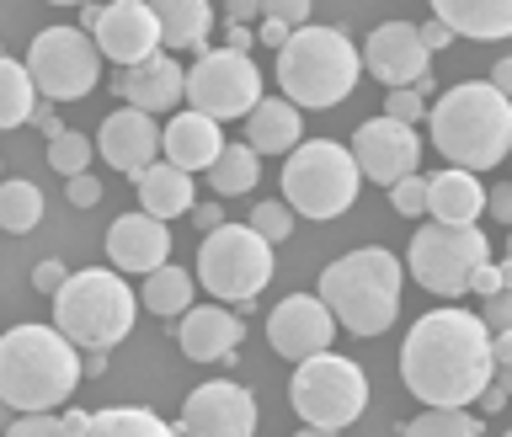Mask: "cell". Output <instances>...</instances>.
Wrapping results in <instances>:
<instances>
[{
    "instance_id": "obj_1",
    "label": "cell",
    "mask_w": 512,
    "mask_h": 437,
    "mask_svg": "<svg viewBox=\"0 0 512 437\" xmlns=\"http://www.w3.org/2000/svg\"><path fill=\"white\" fill-rule=\"evenodd\" d=\"M400 379L422 406H475L491 384V331L470 310H432L400 347Z\"/></svg>"
},
{
    "instance_id": "obj_2",
    "label": "cell",
    "mask_w": 512,
    "mask_h": 437,
    "mask_svg": "<svg viewBox=\"0 0 512 437\" xmlns=\"http://www.w3.org/2000/svg\"><path fill=\"white\" fill-rule=\"evenodd\" d=\"M432 150L464 171L502 166L512 150V96H502L491 80L448 86L432 102Z\"/></svg>"
},
{
    "instance_id": "obj_3",
    "label": "cell",
    "mask_w": 512,
    "mask_h": 437,
    "mask_svg": "<svg viewBox=\"0 0 512 437\" xmlns=\"http://www.w3.org/2000/svg\"><path fill=\"white\" fill-rule=\"evenodd\" d=\"M80 384V347L59 326H16L0 336V400L11 411H54Z\"/></svg>"
},
{
    "instance_id": "obj_4",
    "label": "cell",
    "mask_w": 512,
    "mask_h": 437,
    "mask_svg": "<svg viewBox=\"0 0 512 437\" xmlns=\"http://www.w3.org/2000/svg\"><path fill=\"white\" fill-rule=\"evenodd\" d=\"M400 262L384 246L347 251L342 262H331L320 272L315 294L326 299V310L336 315V326H347V336H384L400 315Z\"/></svg>"
},
{
    "instance_id": "obj_5",
    "label": "cell",
    "mask_w": 512,
    "mask_h": 437,
    "mask_svg": "<svg viewBox=\"0 0 512 437\" xmlns=\"http://www.w3.org/2000/svg\"><path fill=\"white\" fill-rule=\"evenodd\" d=\"M358 70H363L358 48L336 27L299 22L278 48V86L294 107H310V112L347 102L352 86H358Z\"/></svg>"
},
{
    "instance_id": "obj_6",
    "label": "cell",
    "mask_w": 512,
    "mask_h": 437,
    "mask_svg": "<svg viewBox=\"0 0 512 437\" xmlns=\"http://www.w3.org/2000/svg\"><path fill=\"white\" fill-rule=\"evenodd\" d=\"M139 299L134 288L123 283L118 267H86L70 272L54 288V326L70 336L75 347H118L128 331H134Z\"/></svg>"
},
{
    "instance_id": "obj_7",
    "label": "cell",
    "mask_w": 512,
    "mask_h": 437,
    "mask_svg": "<svg viewBox=\"0 0 512 437\" xmlns=\"http://www.w3.org/2000/svg\"><path fill=\"white\" fill-rule=\"evenodd\" d=\"M358 187H363V171L352 160L347 144L336 139H304L288 150V166H283V203L304 219H336L358 203Z\"/></svg>"
},
{
    "instance_id": "obj_8",
    "label": "cell",
    "mask_w": 512,
    "mask_h": 437,
    "mask_svg": "<svg viewBox=\"0 0 512 437\" xmlns=\"http://www.w3.org/2000/svg\"><path fill=\"white\" fill-rule=\"evenodd\" d=\"M288 400H294L299 422L310 432H342L363 416L368 406V379L358 363L336 358V352H310L299 358L294 379H288Z\"/></svg>"
},
{
    "instance_id": "obj_9",
    "label": "cell",
    "mask_w": 512,
    "mask_h": 437,
    "mask_svg": "<svg viewBox=\"0 0 512 437\" xmlns=\"http://www.w3.org/2000/svg\"><path fill=\"white\" fill-rule=\"evenodd\" d=\"M198 283L230 304H251L272 283V240L256 235L251 224H214V230H203Z\"/></svg>"
},
{
    "instance_id": "obj_10",
    "label": "cell",
    "mask_w": 512,
    "mask_h": 437,
    "mask_svg": "<svg viewBox=\"0 0 512 437\" xmlns=\"http://www.w3.org/2000/svg\"><path fill=\"white\" fill-rule=\"evenodd\" d=\"M491 256L486 235L475 224H448V219H432L411 235V278L427 288V294H443V299H459L470 294V272Z\"/></svg>"
},
{
    "instance_id": "obj_11",
    "label": "cell",
    "mask_w": 512,
    "mask_h": 437,
    "mask_svg": "<svg viewBox=\"0 0 512 437\" xmlns=\"http://www.w3.org/2000/svg\"><path fill=\"white\" fill-rule=\"evenodd\" d=\"M27 75L48 102H80L102 80V48L86 27H43L27 48Z\"/></svg>"
},
{
    "instance_id": "obj_12",
    "label": "cell",
    "mask_w": 512,
    "mask_h": 437,
    "mask_svg": "<svg viewBox=\"0 0 512 437\" xmlns=\"http://www.w3.org/2000/svg\"><path fill=\"white\" fill-rule=\"evenodd\" d=\"M182 96L219 123L246 118L262 102V70L240 48H214V54H198V64L182 75Z\"/></svg>"
},
{
    "instance_id": "obj_13",
    "label": "cell",
    "mask_w": 512,
    "mask_h": 437,
    "mask_svg": "<svg viewBox=\"0 0 512 437\" xmlns=\"http://www.w3.org/2000/svg\"><path fill=\"white\" fill-rule=\"evenodd\" d=\"M352 160H358V171L368 176V182L390 187L406 171H416V160H422V139H416L411 123H395L390 112H379V118L358 123V134H352Z\"/></svg>"
},
{
    "instance_id": "obj_14",
    "label": "cell",
    "mask_w": 512,
    "mask_h": 437,
    "mask_svg": "<svg viewBox=\"0 0 512 437\" xmlns=\"http://www.w3.org/2000/svg\"><path fill=\"white\" fill-rule=\"evenodd\" d=\"M176 427L192 432V437H251L256 432V400H251L246 384L214 379V384H203V390L187 395Z\"/></svg>"
},
{
    "instance_id": "obj_15",
    "label": "cell",
    "mask_w": 512,
    "mask_h": 437,
    "mask_svg": "<svg viewBox=\"0 0 512 437\" xmlns=\"http://www.w3.org/2000/svg\"><path fill=\"white\" fill-rule=\"evenodd\" d=\"M267 342H272L278 358L299 363V358L326 352L336 342V315L326 310L320 294H294V299H283L278 310L267 315Z\"/></svg>"
},
{
    "instance_id": "obj_16",
    "label": "cell",
    "mask_w": 512,
    "mask_h": 437,
    "mask_svg": "<svg viewBox=\"0 0 512 437\" xmlns=\"http://www.w3.org/2000/svg\"><path fill=\"white\" fill-rule=\"evenodd\" d=\"M91 38L102 48V59L134 64V59L160 48V22H155L150 0H112V6H102V16H96Z\"/></svg>"
},
{
    "instance_id": "obj_17",
    "label": "cell",
    "mask_w": 512,
    "mask_h": 437,
    "mask_svg": "<svg viewBox=\"0 0 512 437\" xmlns=\"http://www.w3.org/2000/svg\"><path fill=\"white\" fill-rule=\"evenodd\" d=\"M427 43H422V27L411 22H384L368 32V48H363V64L368 75L384 80V91L390 86H416V80L427 75Z\"/></svg>"
},
{
    "instance_id": "obj_18",
    "label": "cell",
    "mask_w": 512,
    "mask_h": 437,
    "mask_svg": "<svg viewBox=\"0 0 512 437\" xmlns=\"http://www.w3.org/2000/svg\"><path fill=\"white\" fill-rule=\"evenodd\" d=\"M96 150H102V160H107V166H118L123 176H139L160 155V123H155V112L118 107L112 118H102Z\"/></svg>"
},
{
    "instance_id": "obj_19",
    "label": "cell",
    "mask_w": 512,
    "mask_h": 437,
    "mask_svg": "<svg viewBox=\"0 0 512 437\" xmlns=\"http://www.w3.org/2000/svg\"><path fill=\"white\" fill-rule=\"evenodd\" d=\"M107 256H112V267L118 272H155L160 262H171V230H166V219H155V214H123V219H112V230H107Z\"/></svg>"
},
{
    "instance_id": "obj_20",
    "label": "cell",
    "mask_w": 512,
    "mask_h": 437,
    "mask_svg": "<svg viewBox=\"0 0 512 437\" xmlns=\"http://www.w3.org/2000/svg\"><path fill=\"white\" fill-rule=\"evenodd\" d=\"M182 64H176V54H166V48H155V54H144L134 64H123V102L128 107H144V112H171L176 102H182Z\"/></svg>"
},
{
    "instance_id": "obj_21",
    "label": "cell",
    "mask_w": 512,
    "mask_h": 437,
    "mask_svg": "<svg viewBox=\"0 0 512 437\" xmlns=\"http://www.w3.org/2000/svg\"><path fill=\"white\" fill-rule=\"evenodd\" d=\"M240 336H246L240 315L219 310V304H187L176 342H182V352L192 363H219V358H230V352L240 347Z\"/></svg>"
},
{
    "instance_id": "obj_22",
    "label": "cell",
    "mask_w": 512,
    "mask_h": 437,
    "mask_svg": "<svg viewBox=\"0 0 512 437\" xmlns=\"http://www.w3.org/2000/svg\"><path fill=\"white\" fill-rule=\"evenodd\" d=\"M219 118H208V112L198 107H187V112H176V118L160 128V150H166V160H176L182 171H208L214 166V155H219Z\"/></svg>"
},
{
    "instance_id": "obj_23",
    "label": "cell",
    "mask_w": 512,
    "mask_h": 437,
    "mask_svg": "<svg viewBox=\"0 0 512 437\" xmlns=\"http://www.w3.org/2000/svg\"><path fill=\"white\" fill-rule=\"evenodd\" d=\"M427 214L448 219V224H475L486 214V187H480V171L448 166L438 176H427Z\"/></svg>"
},
{
    "instance_id": "obj_24",
    "label": "cell",
    "mask_w": 512,
    "mask_h": 437,
    "mask_svg": "<svg viewBox=\"0 0 512 437\" xmlns=\"http://www.w3.org/2000/svg\"><path fill=\"white\" fill-rule=\"evenodd\" d=\"M304 134V118L288 96H262L251 112H246V144L256 155H288Z\"/></svg>"
},
{
    "instance_id": "obj_25",
    "label": "cell",
    "mask_w": 512,
    "mask_h": 437,
    "mask_svg": "<svg viewBox=\"0 0 512 437\" xmlns=\"http://www.w3.org/2000/svg\"><path fill=\"white\" fill-rule=\"evenodd\" d=\"M134 182H139V208H144V214H155V219H182L187 208L198 203V192H192V171H182L176 160H166V166L150 160Z\"/></svg>"
},
{
    "instance_id": "obj_26",
    "label": "cell",
    "mask_w": 512,
    "mask_h": 437,
    "mask_svg": "<svg viewBox=\"0 0 512 437\" xmlns=\"http://www.w3.org/2000/svg\"><path fill=\"white\" fill-rule=\"evenodd\" d=\"M432 11H438V22L454 27V38H512V0H432Z\"/></svg>"
},
{
    "instance_id": "obj_27",
    "label": "cell",
    "mask_w": 512,
    "mask_h": 437,
    "mask_svg": "<svg viewBox=\"0 0 512 437\" xmlns=\"http://www.w3.org/2000/svg\"><path fill=\"white\" fill-rule=\"evenodd\" d=\"M150 11L160 22V48H166V54L203 48L208 27H214V6H208V0H150Z\"/></svg>"
},
{
    "instance_id": "obj_28",
    "label": "cell",
    "mask_w": 512,
    "mask_h": 437,
    "mask_svg": "<svg viewBox=\"0 0 512 437\" xmlns=\"http://www.w3.org/2000/svg\"><path fill=\"white\" fill-rule=\"evenodd\" d=\"M262 176V155L251 144H219L214 166H208V182H214V198H246Z\"/></svg>"
},
{
    "instance_id": "obj_29",
    "label": "cell",
    "mask_w": 512,
    "mask_h": 437,
    "mask_svg": "<svg viewBox=\"0 0 512 437\" xmlns=\"http://www.w3.org/2000/svg\"><path fill=\"white\" fill-rule=\"evenodd\" d=\"M192 272H182V267H171V262H160L155 272H144V294H139V304L150 315H166V320H176L192 304Z\"/></svg>"
},
{
    "instance_id": "obj_30",
    "label": "cell",
    "mask_w": 512,
    "mask_h": 437,
    "mask_svg": "<svg viewBox=\"0 0 512 437\" xmlns=\"http://www.w3.org/2000/svg\"><path fill=\"white\" fill-rule=\"evenodd\" d=\"M86 437H171V422H160L144 406H107V411H91Z\"/></svg>"
},
{
    "instance_id": "obj_31",
    "label": "cell",
    "mask_w": 512,
    "mask_h": 437,
    "mask_svg": "<svg viewBox=\"0 0 512 437\" xmlns=\"http://www.w3.org/2000/svg\"><path fill=\"white\" fill-rule=\"evenodd\" d=\"M32 102H38V86H32L27 64L0 54V128H22Z\"/></svg>"
},
{
    "instance_id": "obj_32",
    "label": "cell",
    "mask_w": 512,
    "mask_h": 437,
    "mask_svg": "<svg viewBox=\"0 0 512 437\" xmlns=\"http://www.w3.org/2000/svg\"><path fill=\"white\" fill-rule=\"evenodd\" d=\"M43 219V192L32 182H0V230L6 235H27Z\"/></svg>"
},
{
    "instance_id": "obj_33",
    "label": "cell",
    "mask_w": 512,
    "mask_h": 437,
    "mask_svg": "<svg viewBox=\"0 0 512 437\" xmlns=\"http://www.w3.org/2000/svg\"><path fill=\"white\" fill-rule=\"evenodd\" d=\"M400 432L406 437H480L486 422H475L470 406H427L416 422H406Z\"/></svg>"
},
{
    "instance_id": "obj_34",
    "label": "cell",
    "mask_w": 512,
    "mask_h": 437,
    "mask_svg": "<svg viewBox=\"0 0 512 437\" xmlns=\"http://www.w3.org/2000/svg\"><path fill=\"white\" fill-rule=\"evenodd\" d=\"M48 166L59 176H75V171H91V139L75 134V128H59L54 139H48Z\"/></svg>"
},
{
    "instance_id": "obj_35",
    "label": "cell",
    "mask_w": 512,
    "mask_h": 437,
    "mask_svg": "<svg viewBox=\"0 0 512 437\" xmlns=\"http://www.w3.org/2000/svg\"><path fill=\"white\" fill-rule=\"evenodd\" d=\"M246 224H251L256 235H267L272 246H283V240L294 235V208H288V203H256Z\"/></svg>"
},
{
    "instance_id": "obj_36",
    "label": "cell",
    "mask_w": 512,
    "mask_h": 437,
    "mask_svg": "<svg viewBox=\"0 0 512 437\" xmlns=\"http://www.w3.org/2000/svg\"><path fill=\"white\" fill-rule=\"evenodd\" d=\"M390 208H395V214H406V219H422L427 214V176L406 171L400 182H390Z\"/></svg>"
},
{
    "instance_id": "obj_37",
    "label": "cell",
    "mask_w": 512,
    "mask_h": 437,
    "mask_svg": "<svg viewBox=\"0 0 512 437\" xmlns=\"http://www.w3.org/2000/svg\"><path fill=\"white\" fill-rule=\"evenodd\" d=\"M6 437H64V422L54 411H16L6 422Z\"/></svg>"
},
{
    "instance_id": "obj_38",
    "label": "cell",
    "mask_w": 512,
    "mask_h": 437,
    "mask_svg": "<svg viewBox=\"0 0 512 437\" xmlns=\"http://www.w3.org/2000/svg\"><path fill=\"white\" fill-rule=\"evenodd\" d=\"M384 112H390L395 123H422L427 118V96L416 86H390V96H384Z\"/></svg>"
},
{
    "instance_id": "obj_39",
    "label": "cell",
    "mask_w": 512,
    "mask_h": 437,
    "mask_svg": "<svg viewBox=\"0 0 512 437\" xmlns=\"http://www.w3.org/2000/svg\"><path fill=\"white\" fill-rule=\"evenodd\" d=\"M491 379L512 395V331H491Z\"/></svg>"
},
{
    "instance_id": "obj_40",
    "label": "cell",
    "mask_w": 512,
    "mask_h": 437,
    "mask_svg": "<svg viewBox=\"0 0 512 437\" xmlns=\"http://www.w3.org/2000/svg\"><path fill=\"white\" fill-rule=\"evenodd\" d=\"M480 320H486V331H512V288H496V294H486V310H480Z\"/></svg>"
},
{
    "instance_id": "obj_41",
    "label": "cell",
    "mask_w": 512,
    "mask_h": 437,
    "mask_svg": "<svg viewBox=\"0 0 512 437\" xmlns=\"http://www.w3.org/2000/svg\"><path fill=\"white\" fill-rule=\"evenodd\" d=\"M64 182H70V203L75 208H96V203H102V182H96L91 171H75V176H64Z\"/></svg>"
},
{
    "instance_id": "obj_42",
    "label": "cell",
    "mask_w": 512,
    "mask_h": 437,
    "mask_svg": "<svg viewBox=\"0 0 512 437\" xmlns=\"http://www.w3.org/2000/svg\"><path fill=\"white\" fill-rule=\"evenodd\" d=\"M262 16H278V22L299 27V22H310V0H262Z\"/></svg>"
},
{
    "instance_id": "obj_43",
    "label": "cell",
    "mask_w": 512,
    "mask_h": 437,
    "mask_svg": "<svg viewBox=\"0 0 512 437\" xmlns=\"http://www.w3.org/2000/svg\"><path fill=\"white\" fill-rule=\"evenodd\" d=\"M27 123H32V128H43L48 139H54L59 128H64V123H59V112H54V102H48V96H38V102H32V112H27Z\"/></svg>"
},
{
    "instance_id": "obj_44",
    "label": "cell",
    "mask_w": 512,
    "mask_h": 437,
    "mask_svg": "<svg viewBox=\"0 0 512 437\" xmlns=\"http://www.w3.org/2000/svg\"><path fill=\"white\" fill-rule=\"evenodd\" d=\"M64 278H70V272H64V262H54V256H48V262H38V272H32V288H38V294H54Z\"/></svg>"
},
{
    "instance_id": "obj_45",
    "label": "cell",
    "mask_w": 512,
    "mask_h": 437,
    "mask_svg": "<svg viewBox=\"0 0 512 437\" xmlns=\"http://www.w3.org/2000/svg\"><path fill=\"white\" fill-rule=\"evenodd\" d=\"M486 214H496L502 224H512V182H502V187L486 192Z\"/></svg>"
},
{
    "instance_id": "obj_46",
    "label": "cell",
    "mask_w": 512,
    "mask_h": 437,
    "mask_svg": "<svg viewBox=\"0 0 512 437\" xmlns=\"http://www.w3.org/2000/svg\"><path fill=\"white\" fill-rule=\"evenodd\" d=\"M422 43H427V54H438V48H448V43H454V27H448V22H438V16H432V22L422 27Z\"/></svg>"
},
{
    "instance_id": "obj_47",
    "label": "cell",
    "mask_w": 512,
    "mask_h": 437,
    "mask_svg": "<svg viewBox=\"0 0 512 437\" xmlns=\"http://www.w3.org/2000/svg\"><path fill=\"white\" fill-rule=\"evenodd\" d=\"M187 219L198 224V230H214V224H224V208H219V198H214V203H192Z\"/></svg>"
},
{
    "instance_id": "obj_48",
    "label": "cell",
    "mask_w": 512,
    "mask_h": 437,
    "mask_svg": "<svg viewBox=\"0 0 512 437\" xmlns=\"http://www.w3.org/2000/svg\"><path fill=\"white\" fill-rule=\"evenodd\" d=\"M288 32H294L288 22H278V16H262V32H256V43H262V48H283Z\"/></svg>"
},
{
    "instance_id": "obj_49",
    "label": "cell",
    "mask_w": 512,
    "mask_h": 437,
    "mask_svg": "<svg viewBox=\"0 0 512 437\" xmlns=\"http://www.w3.org/2000/svg\"><path fill=\"white\" fill-rule=\"evenodd\" d=\"M251 27L246 22H230V32H224V48H240V54H251Z\"/></svg>"
},
{
    "instance_id": "obj_50",
    "label": "cell",
    "mask_w": 512,
    "mask_h": 437,
    "mask_svg": "<svg viewBox=\"0 0 512 437\" xmlns=\"http://www.w3.org/2000/svg\"><path fill=\"white\" fill-rule=\"evenodd\" d=\"M491 86L502 91V96H512V59H496L491 64Z\"/></svg>"
},
{
    "instance_id": "obj_51",
    "label": "cell",
    "mask_w": 512,
    "mask_h": 437,
    "mask_svg": "<svg viewBox=\"0 0 512 437\" xmlns=\"http://www.w3.org/2000/svg\"><path fill=\"white\" fill-rule=\"evenodd\" d=\"M230 22H251V16H262V0H230Z\"/></svg>"
},
{
    "instance_id": "obj_52",
    "label": "cell",
    "mask_w": 512,
    "mask_h": 437,
    "mask_svg": "<svg viewBox=\"0 0 512 437\" xmlns=\"http://www.w3.org/2000/svg\"><path fill=\"white\" fill-rule=\"evenodd\" d=\"M59 422H64V432H70V437H86V422H91V411H64Z\"/></svg>"
},
{
    "instance_id": "obj_53",
    "label": "cell",
    "mask_w": 512,
    "mask_h": 437,
    "mask_svg": "<svg viewBox=\"0 0 512 437\" xmlns=\"http://www.w3.org/2000/svg\"><path fill=\"white\" fill-rule=\"evenodd\" d=\"M96 16H102V6H96V0H86V11H80V27L91 32V27H96Z\"/></svg>"
},
{
    "instance_id": "obj_54",
    "label": "cell",
    "mask_w": 512,
    "mask_h": 437,
    "mask_svg": "<svg viewBox=\"0 0 512 437\" xmlns=\"http://www.w3.org/2000/svg\"><path fill=\"white\" fill-rule=\"evenodd\" d=\"M496 272H502V288H512V256H507V262L496 267Z\"/></svg>"
},
{
    "instance_id": "obj_55",
    "label": "cell",
    "mask_w": 512,
    "mask_h": 437,
    "mask_svg": "<svg viewBox=\"0 0 512 437\" xmlns=\"http://www.w3.org/2000/svg\"><path fill=\"white\" fill-rule=\"evenodd\" d=\"M6 422H11V406H6V400H0V432H6Z\"/></svg>"
},
{
    "instance_id": "obj_56",
    "label": "cell",
    "mask_w": 512,
    "mask_h": 437,
    "mask_svg": "<svg viewBox=\"0 0 512 437\" xmlns=\"http://www.w3.org/2000/svg\"><path fill=\"white\" fill-rule=\"evenodd\" d=\"M48 6H86V0H48Z\"/></svg>"
},
{
    "instance_id": "obj_57",
    "label": "cell",
    "mask_w": 512,
    "mask_h": 437,
    "mask_svg": "<svg viewBox=\"0 0 512 437\" xmlns=\"http://www.w3.org/2000/svg\"><path fill=\"white\" fill-rule=\"evenodd\" d=\"M507 230H512V224H507ZM507 256H512V240H507Z\"/></svg>"
},
{
    "instance_id": "obj_58",
    "label": "cell",
    "mask_w": 512,
    "mask_h": 437,
    "mask_svg": "<svg viewBox=\"0 0 512 437\" xmlns=\"http://www.w3.org/2000/svg\"><path fill=\"white\" fill-rule=\"evenodd\" d=\"M507 160H512V150H507Z\"/></svg>"
},
{
    "instance_id": "obj_59",
    "label": "cell",
    "mask_w": 512,
    "mask_h": 437,
    "mask_svg": "<svg viewBox=\"0 0 512 437\" xmlns=\"http://www.w3.org/2000/svg\"><path fill=\"white\" fill-rule=\"evenodd\" d=\"M0 54H6V48H0Z\"/></svg>"
}]
</instances>
